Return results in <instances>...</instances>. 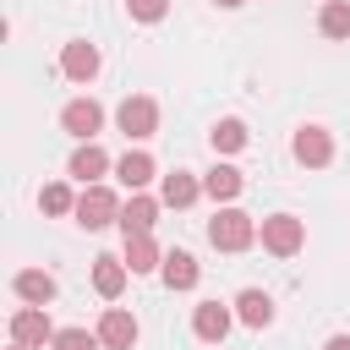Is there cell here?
Returning <instances> with one entry per match:
<instances>
[{
    "instance_id": "2e32d148",
    "label": "cell",
    "mask_w": 350,
    "mask_h": 350,
    "mask_svg": "<svg viewBox=\"0 0 350 350\" xmlns=\"http://www.w3.org/2000/svg\"><path fill=\"white\" fill-rule=\"evenodd\" d=\"M126 268H131V273H153V268H164L153 235H126Z\"/></svg>"
},
{
    "instance_id": "5b68a950",
    "label": "cell",
    "mask_w": 350,
    "mask_h": 350,
    "mask_svg": "<svg viewBox=\"0 0 350 350\" xmlns=\"http://www.w3.org/2000/svg\"><path fill=\"white\" fill-rule=\"evenodd\" d=\"M11 339H16V345H27V350H33V345H55L49 312H44V306H22V312L11 317Z\"/></svg>"
},
{
    "instance_id": "ac0fdd59",
    "label": "cell",
    "mask_w": 350,
    "mask_h": 350,
    "mask_svg": "<svg viewBox=\"0 0 350 350\" xmlns=\"http://www.w3.org/2000/svg\"><path fill=\"white\" fill-rule=\"evenodd\" d=\"M235 317H241L246 328H268V323H273V301H268L262 290H241V301H235Z\"/></svg>"
},
{
    "instance_id": "603a6c76",
    "label": "cell",
    "mask_w": 350,
    "mask_h": 350,
    "mask_svg": "<svg viewBox=\"0 0 350 350\" xmlns=\"http://www.w3.org/2000/svg\"><path fill=\"white\" fill-rule=\"evenodd\" d=\"M38 202H44V213H77V197H71V186H60V180H55V186H44V197H38Z\"/></svg>"
},
{
    "instance_id": "30bf717a",
    "label": "cell",
    "mask_w": 350,
    "mask_h": 350,
    "mask_svg": "<svg viewBox=\"0 0 350 350\" xmlns=\"http://www.w3.org/2000/svg\"><path fill=\"white\" fill-rule=\"evenodd\" d=\"M191 334H197V339H208V345H219V339L230 334V306H219V301H202V306L191 312Z\"/></svg>"
},
{
    "instance_id": "6da1fadb",
    "label": "cell",
    "mask_w": 350,
    "mask_h": 350,
    "mask_svg": "<svg viewBox=\"0 0 350 350\" xmlns=\"http://www.w3.org/2000/svg\"><path fill=\"white\" fill-rule=\"evenodd\" d=\"M208 241H213L219 252H246V246L257 241V219L241 213V208H219L213 224H208Z\"/></svg>"
},
{
    "instance_id": "8fae6325",
    "label": "cell",
    "mask_w": 350,
    "mask_h": 350,
    "mask_svg": "<svg viewBox=\"0 0 350 350\" xmlns=\"http://www.w3.org/2000/svg\"><path fill=\"white\" fill-rule=\"evenodd\" d=\"M241 186H246V175H241L235 164H213V170L202 175V191H208L213 202H235V197H241Z\"/></svg>"
},
{
    "instance_id": "4fadbf2b",
    "label": "cell",
    "mask_w": 350,
    "mask_h": 350,
    "mask_svg": "<svg viewBox=\"0 0 350 350\" xmlns=\"http://www.w3.org/2000/svg\"><path fill=\"white\" fill-rule=\"evenodd\" d=\"M109 170V153L98 148V142H82L77 153H71V175L82 180V186H98V175Z\"/></svg>"
},
{
    "instance_id": "7a4b0ae2",
    "label": "cell",
    "mask_w": 350,
    "mask_h": 350,
    "mask_svg": "<svg viewBox=\"0 0 350 350\" xmlns=\"http://www.w3.org/2000/svg\"><path fill=\"white\" fill-rule=\"evenodd\" d=\"M257 235H262V246H268L273 257H295V252H301V241H306V230H301V219H295V213H268Z\"/></svg>"
},
{
    "instance_id": "7402d4cb",
    "label": "cell",
    "mask_w": 350,
    "mask_h": 350,
    "mask_svg": "<svg viewBox=\"0 0 350 350\" xmlns=\"http://www.w3.org/2000/svg\"><path fill=\"white\" fill-rule=\"evenodd\" d=\"M208 137H213V148H219V153H235V148H246V126H241L235 115H230V120H219Z\"/></svg>"
},
{
    "instance_id": "52a82bcc",
    "label": "cell",
    "mask_w": 350,
    "mask_h": 350,
    "mask_svg": "<svg viewBox=\"0 0 350 350\" xmlns=\"http://www.w3.org/2000/svg\"><path fill=\"white\" fill-rule=\"evenodd\" d=\"M295 159H301L306 170H323V164L334 159V137H328L323 126H301V131H295Z\"/></svg>"
},
{
    "instance_id": "3957f363",
    "label": "cell",
    "mask_w": 350,
    "mask_h": 350,
    "mask_svg": "<svg viewBox=\"0 0 350 350\" xmlns=\"http://www.w3.org/2000/svg\"><path fill=\"white\" fill-rule=\"evenodd\" d=\"M115 219H120V202H115V191H109V186H88V191L77 197V224L104 230V224H115Z\"/></svg>"
},
{
    "instance_id": "484cf974",
    "label": "cell",
    "mask_w": 350,
    "mask_h": 350,
    "mask_svg": "<svg viewBox=\"0 0 350 350\" xmlns=\"http://www.w3.org/2000/svg\"><path fill=\"white\" fill-rule=\"evenodd\" d=\"M323 350H350V334H334V339H328Z\"/></svg>"
},
{
    "instance_id": "9c48e42d",
    "label": "cell",
    "mask_w": 350,
    "mask_h": 350,
    "mask_svg": "<svg viewBox=\"0 0 350 350\" xmlns=\"http://www.w3.org/2000/svg\"><path fill=\"white\" fill-rule=\"evenodd\" d=\"M60 71H66L71 82H93V77H98V49H93L88 38L66 44V55H60Z\"/></svg>"
},
{
    "instance_id": "7c38bea8",
    "label": "cell",
    "mask_w": 350,
    "mask_h": 350,
    "mask_svg": "<svg viewBox=\"0 0 350 350\" xmlns=\"http://www.w3.org/2000/svg\"><path fill=\"white\" fill-rule=\"evenodd\" d=\"M11 290H16L27 306H49V301H55V279H49L44 268H22V273L11 279Z\"/></svg>"
},
{
    "instance_id": "4316f807",
    "label": "cell",
    "mask_w": 350,
    "mask_h": 350,
    "mask_svg": "<svg viewBox=\"0 0 350 350\" xmlns=\"http://www.w3.org/2000/svg\"><path fill=\"white\" fill-rule=\"evenodd\" d=\"M219 5H224V11H235V5H246V0H219Z\"/></svg>"
},
{
    "instance_id": "83f0119b",
    "label": "cell",
    "mask_w": 350,
    "mask_h": 350,
    "mask_svg": "<svg viewBox=\"0 0 350 350\" xmlns=\"http://www.w3.org/2000/svg\"><path fill=\"white\" fill-rule=\"evenodd\" d=\"M11 350H27V345H11Z\"/></svg>"
},
{
    "instance_id": "cb8c5ba5",
    "label": "cell",
    "mask_w": 350,
    "mask_h": 350,
    "mask_svg": "<svg viewBox=\"0 0 350 350\" xmlns=\"http://www.w3.org/2000/svg\"><path fill=\"white\" fill-rule=\"evenodd\" d=\"M98 345V334H88V328H60L55 334V350H93Z\"/></svg>"
},
{
    "instance_id": "ffe728a7",
    "label": "cell",
    "mask_w": 350,
    "mask_h": 350,
    "mask_svg": "<svg viewBox=\"0 0 350 350\" xmlns=\"http://www.w3.org/2000/svg\"><path fill=\"white\" fill-rule=\"evenodd\" d=\"M197 197H202V180H197V175H186V170L164 175V202H170V208H191Z\"/></svg>"
},
{
    "instance_id": "d6986e66",
    "label": "cell",
    "mask_w": 350,
    "mask_h": 350,
    "mask_svg": "<svg viewBox=\"0 0 350 350\" xmlns=\"http://www.w3.org/2000/svg\"><path fill=\"white\" fill-rule=\"evenodd\" d=\"M115 175H120V180H126L131 191H142V186H148V180L159 175V164H153V159H148V153L137 148V153H126V159L115 164Z\"/></svg>"
},
{
    "instance_id": "ba28073f",
    "label": "cell",
    "mask_w": 350,
    "mask_h": 350,
    "mask_svg": "<svg viewBox=\"0 0 350 350\" xmlns=\"http://www.w3.org/2000/svg\"><path fill=\"white\" fill-rule=\"evenodd\" d=\"M98 345H109V350H131V345H137V317L120 312V306H109V312L98 317Z\"/></svg>"
},
{
    "instance_id": "277c9868",
    "label": "cell",
    "mask_w": 350,
    "mask_h": 350,
    "mask_svg": "<svg viewBox=\"0 0 350 350\" xmlns=\"http://www.w3.org/2000/svg\"><path fill=\"white\" fill-rule=\"evenodd\" d=\"M115 120H120V131H126L131 142H142V137H153V131H159V104L137 93V98H126V104L115 109Z\"/></svg>"
},
{
    "instance_id": "8992f818",
    "label": "cell",
    "mask_w": 350,
    "mask_h": 350,
    "mask_svg": "<svg viewBox=\"0 0 350 350\" xmlns=\"http://www.w3.org/2000/svg\"><path fill=\"white\" fill-rule=\"evenodd\" d=\"M60 126H66L77 142H93V131L104 126V109H98L93 98H71V104L60 109Z\"/></svg>"
},
{
    "instance_id": "44dd1931",
    "label": "cell",
    "mask_w": 350,
    "mask_h": 350,
    "mask_svg": "<svg viewBox=\"0 0 350 350\" xmlns=\"http://www.w3.org/2000/svg\"><path fill=\"white\" fill-rule=\"evenodd\" d=\"M317 27H323V38H350V0H323Z\"/></svg>"
},
{
    "instance_id": "9a60e30c",
    "label": "cell",
    "mask_w": 350,
    "mask_h": 350,
    "mask_svg": "<svg viewBox=\"0 0 350 350\" xmlns=\"http://www.w3.org/2000/svg\"><path fill=\"white\" fill-rule=\"evenodd\" d=\"M159 273H164V284H170V290H191V284L202 279V268H197V257H191V252H170Z\"/></svg>"
},
{
    "instance_id": "e0dca14e",
    "label": "cell",
    "mask_w": 350,
    "mask_h": 350,
    "mask_svg": "<svg viewBox=\"0 0 350 350\" xmlns=\"http://www.w3.org/2000/svg\"><path fill=\"white\" fill-rule=\"evenodd\" d=\"M93 290H98L104 301H115V295L126 290V262H120V257H98V262H93Z\"/></svg>"
},
{
    "instance_id": "d4e9b609",
    "label": "cell",
    "mask_w": 350,
    "mask_h": 350,
    "mask_svg": "<svg viewBox=\"0 0 350 350\" xmlns=\"http://www.w3.org/2000/svg\"><path fill=\"white\" fill-rule=\"evenodd\" d=\"M126 5H131V16H137V22H159V16L170 11V0H126Z\"/></svg>"
},
{
    "instance_id": "5bb4252c",
    "label": "cell",
    "mask_w": 350,
    "mask_h": 350,
    "mask_svg": "<svg viewBox=\"0 0 350 350\" xmlns=\"http://www.w3.org/2000/svg\"><path fill=\"white\" fill-rule=\"evenodd\" d=\"M153 219H159V202H153V197H142V191H131V202L120 208V230H126V235H148V230H153Z\"/></svg>"
}]
</instances>
